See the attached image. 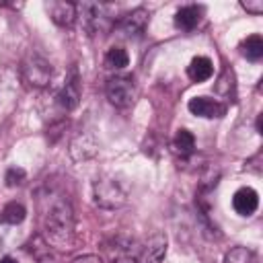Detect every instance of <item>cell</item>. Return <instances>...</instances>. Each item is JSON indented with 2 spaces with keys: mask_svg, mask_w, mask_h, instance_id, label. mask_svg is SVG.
<instances>
[{
  "mask_svg": "<svg viewBox=\"0 0 263 263\" xmlns=\"http://www.w3.org/2000/svg\"><path fill=\"white\" fill-rule=\"evenodd\" d=\"M224 263H259L257 255L247 247H234L224 255Z\"/></svg>",
  "mask_w": 263,
  "mask_h": 263,
  "instance_id": "cell-19",
  "label": "cell"
},
{
  "mask_svg": "<svg viewBox=\"0 0 263 263\" xmlns=\"http://www.w3.org/2000/svg\"><path fill=\"white\" fill-rule=\"evenodd\" d=\"M25 218H27V210H25V205L18 203V201L6 203V205L2 208V212H0V222H2V224H10V226L21 224Z\"/></svg>",
  "mask_w": 263,
  "mask_h": 263,
  "instance_id": "cell-16",
  "label": "cell"
},
{
  "mask_svg": "<svg viewBox=\"0 0 263 263\" xmlns=\"http://www.w3.org/2000/svg\"><path fill=\"white\" fill-rule=\"evenodd\" d=\"M148 16L150 12L146 8H134L132 12H127L125 16H121L119 21V29L125 33V35H142L146 31V25H148Z\"/></svg>",
  "mask_w": 263,
  "mask_h": 263,
  "instance_id": "cell-9",
  "label": "cell"
},
{
  "mask_svg": "<svg viewBox=\"0 0 263 263\" xmlns=\"http://www.w3.org/2000/svg\"><path fill=\"white\" fill-rule=\"evenodd\" d=\"M55 101H58V105H60L64 111H72V109L78 107V103H80V78H78L76 68L70 70V74H68L66 82H64V86L60 88V92H58V97H55Z\"/></svg>",
  "mask_w": 263,
  "mask_h": 263,
  "instance_id": "cell-6",
  "label": "cell"
},
{
  "mask_svg": "<svg viewBox=\"0 0 263 263\" xmlns=\"http://www.w3.org/2000/svg\"><path fill=\"white\" fill-rule=\"evenodd\" d=\"M240 53L251 62H259L263 58V39H261V35H249L240 43Z\"/></svg>",
  "mask_w": 263,
  "mask_h": 263,
  "instance_id": "cell-17",
  "label": "cell"
},
{
  "mask_svg": "<svg viewBox=\"0 0 263 263\" xmlns=\"http://www.w3.org/2000/svg\"><path fill=\"white\" fill-rule=\"evenodd\" d=\"M107 8H109L107 4H97V2L76 4V21H80V27L86 31V35H97L99 31H105L109 27Z\"/></svg>",
  "mask_w": 263,
  "mask_h": 263,
  "instance_id": "cell-4",
  "label": "cell"
},
{
  "mask_svg": "<svg viewBox=\"0 0 263 263\" xmlns=\"http://www.w3.org/2000/svg\"><path fill=\"white\" fill-rule=\"evenodd\" d=\"M47 12H49V18L58 27H72L76 23V4L74 2L51 0V2H47Z\"/></svg>",
  "mask_w": 263,
  "mask_h": 263,
  "instance_id": "cell-8",
  "label": "cell"
},
{
  "mask_svg": "<svg viewBox=\"0 0 263 263\" xmlns=\"http://www.w3.org/2000/svg\"><path fill=\"white\" fill-rule=\"evenodd\" d=\"M214 74V64L210 58L205 55H197L191 60V64L187 66V76L193 80V82H205L210 80Z\"/></svg>",
  "mask_w": 263,
  "mask_h": 263,
  "instance_id": "cell-14",
  "label": "cell"
},
{
  "mask_svg": "<svg viewBox=\"0 0 263 263\" xmlns=\"http://www.w3.org/2000/svg\"><path fill=\"white\" fill-rule=\"evenodd\" d=\"M92 201L103 210H117L125 205L127 191L119 181L111 177H101L92 183Z\"/></svg>",
  "mask_w": 263,
  "mask_h": 263,
  "instance_id": "cell-2",
  "label": "cell"
},
{
  "mask_svg": "<svg viewBox=\"0 0 263 263\" xmlns=\"http://www.w3.org/2000/svg\"><path fill=\"white\" fill-rule=\"evenodd\" d=\"M105 95L113 107L127 109L136 103L138 90H136V84L129 76H111L105 82Z\"/></svg>",
  "mask_w": 263,
  "mask_h": 263,
  "instance_id": "cell-5",
  "label": "cell"
},
{
  "mask_svg": "<svg viewBox=\"0 0 263 263\" xmlns=\"http://www.w3.org/2000/svg\"><path fill=\"white\" fill-rule=\"evenodd\" d=\"M201 6H195V4H189V6H183L177 10L175 14V25L183 31H193L199 21H201Z\"/></svg>",
  "mask_w": 263,
  "mask_h": 263,
  "instance_id": "cell-13",
  "label": "cell"
},
{
  "mask_svg": "<svg viewBox=\"0 0 263 263\" xmlns=\"http://www.w3.org/2000/svg\"><path fill=\"white\" fill-rule=\"evenodd\" d=\"M4 181H6L8 187H21V185L27 181V173H25V168H21V166H10V168L6 171Z\"/></svg>",
  "mask_w": 263,
  "mask_h": 263,
  "instance_id": "cell-21",
  "label": "cell"
},
{
  "mask_svg": "<svg viewBox=\"0 0 263 263\" xmlns=\"http://www.w3.org/2000/svg\"><path fill=\"white\" fill-rule=\"evenodd\" d=\"M41 234L43 240L60 251H72L76 242V224L74 210L70 201L62 195H47L41 216Z\"/></svg>",
  "mask_w": 263,
  "mask_h": 263,
  "instance_id": "cell-1",
  "label": "cell"
},
{
  "mask_svg": "<svg viewBox=\"0 0 263 263\" xmlns=\"http://www.w3.org/2000/svg\"><path fill=\"white\" fill-rule=\"evenodd\" d=\"M187 109L193 115L205 117V119H214V117L226 115V105L216 101V99H210V97H193V99H189Z\"/></svg>",
  "mask_w": 263,
  "mask_h": 263,
  "instance_id": "cell-7",
  "label": "cell"
},
{
  "mask_svg": "<svg viewBox=\"0 0 263 263\" xmlns=\"http://www.w3.org/2000/svg\"><path fill=\"white\" fill-rule=\"evenodd\" d=\"M129 64V55L123 47H109L105 53V68L109 70H123Z\"/></svg>",
  "mask_w": 263,
  "mask_h": 263,
  "instance_id": "cell-18",
  "label": "cell"
},
{
  "mask_svg": "<svg viewBox=\"0 0 263 263\" xmlns=\"http://www.w3.org/2000/svg\"><path fill=\"white\" fill-rule=\"evenodd\" d=\"M257 205H259V195H257V191H255L253 187H240V189H236V193L232 195V208H234V212L240 214V216H251V214H255Z\"/></svg>",
  "mask_w": 263,
  "mask_h": 263,
  "instance_id": "cell-10",
  "label": "cell"
},
{
  "mask_svg": "<svg viewBox=\"0 0 263 263\" xmlns=\"http://www.w3.org/2000/svg\"><path fill=\"white\" fill-rule=\"evenodd\" d=\"M166 245H168V240H166V236L162 232L152 234L148 245H146V249H144L142 263H162V259L166 255Z\"/></svg>",
  "mask_w": 263,
  "mask_h": 263,
  "instance_id": "cell-12",
  "label": "cell"
},
{
  "mask_svg": "<svg viewBox=\"0 0 263 263\" xmlns=\"http://www.w3.org/2000/svg\"><path fill=\"white\" fill-rule=\"evenodd\" d=\"M216 92L230 99L234 97V72L230 68H224L222 74L218 76V82H216Z\"/></svg>",
  "mask_w": 263,
  "mask_h": 263,
  "instance_id": "cell-20",
  "label": "cell"
},
{
  "mask_svg": "<svg viewBox=\"0 0 263 263\" xmlns=\"http://www.w3.org/2000/svg\"><path fill=\"white\" fill-rule=\"evenodd\" d=\"M70 263H101V259L97 255H80V257L72 259Z\"/></svg>",
  "mask_w": 263,
  "mask_h": 263,
  "instance_id": "cell-23",
  "label": "cell"
},
{
  "mask_svg": "<svg viewBox=\"0 0 263 263\" xmlns=\"http://www.w3.org/2000/svg\"><path fill=\"white\" fill-rule=\"evenodd\" d=\"M173 150L179 156H191L195 150V136L189 129H177L173 138Z\"/></svg>",
  "mask_w": 263,
  "mask_h": 263,
  "instance_id": "cell-15",
  "label": "cell"
},
{
  "mask_svg": "<svg viewBox=\"0 0 263 263\" xmlns=\"http://www.w3.org/2000/svg\"><path fill=\"white\" fill-rule=\"evenodd\" d=\"M95 154H97V142H95L92 136L82 134V136H78V138L72 140V144H70V156H72L76 162L88 160V158H92Z\"/></svg>",
  "mask_w": 263,
  "mask_h": 263,
  "instance_id": "cell-11",
  "label": "cell"
},
{
  "mask_svg": "<svg viewBox=\"0 0 263 263\" xmlns=\"http://www.w3.org/2000/svg\"><path fill=\"white\" fill-rule=\"evenodd\" d=\"M0 263H18L16 259H12V257H2L0 259Z\"/></svg>",
  "mask_w": 263,
  "mask_h": 263,
  "instance_id": "cell-25",
  "label": "cell"
},
{
  "mask_svg": "<svg viewBox=\"0 0 263 263\" xmlns=\"http://www.w3.org/2000/svg\"><path fill=\"white\" fill-rule=\"evenodd\" d=\"M111 263H138V261H136L132 255H127V253H121V255H117V257H115Z\"/></svg>",
  "mask_w": 263,
  "mask_h": 263,
  "instance_id": "cell-24",
  "label": "cell"
},
{
  "mask_svg": "<svg viewBox=\"0 0 263 263\" xmlns=\"http://www.w3.org/2000/svg\"><path fill=\"white\" fill-rule=\"evenodd\" d=\"M51 74H53L51 64L39 53H29L21 64V76L25 84L31 88H45L51 80Z\"/></svg>",
  "mask_w": 263,
  "mask_h": 263,
  "instance_id": "cell-3",
  "label": "cell"
},
{
  "mask_svg": "<svg viewBox=\"0 0 263 263\" xmlns=\"http://www.w3.org/2000/svg\"><path fill=\"white\" fill-rule=\"evenodd\" d=\"M242 8L251 14H261L263 12V2L261 0H247V2H242Z\"/></svg>",
  "mask_w": 263,
  "mask_h": 263,
  "instance_id": "cell-22",
  "label": "cell"
}]
</instances>
